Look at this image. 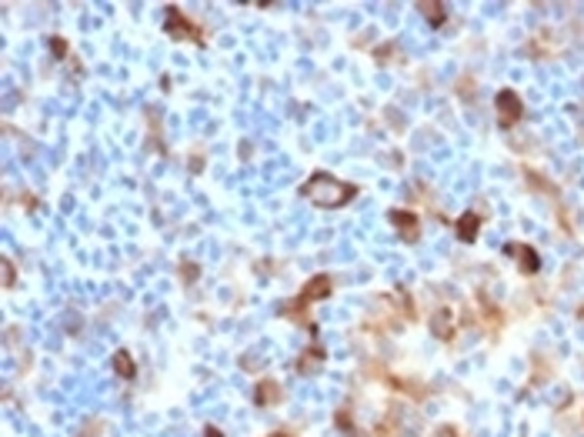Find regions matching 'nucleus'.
<instances>
[{"mask_svg":"<svg viewBox=\"0 0 584 437\" xmlns=\"http://www.w3.org/2000/svg\"><path fill=\"white\" fill-rule=\"evenodd\" d=\"M14 281H17V270H14V264L3 257V287H10Z\"/></svg>","mask_w":584,"mask_h":437,"instance_id":"obj_13","label":"nucleus"},{"mask_svg":"<svg viewBox=\"0 0 584 437\" xmlns=\"http://www.w3.org/2000/svg\"><path fill=\"white\" fill-rule=\"evenodd\" d=\"M164 34L174 40H194V44H204V37H201V30L190 24L177 7H167V24H164Z\"/></svg>","mask_w":584,"mask_h":437,"instance_id":"obj_3","label":"nucleus"},{"mask_svg":"<svg viewBox=\"0 0 584 437\" xmlns=\"http://www.w3.org/2000/svg\"><path fill=\"white\" fill-rule=\"evenodd\" d=\"M494 104H498V120H501V127H514V124L524 117V104H521V97L514 94V91H508V87L498 94Z\"/></svg>","mask_w":584,"mask_h":437,"instance_id":"obj_4","label":"nucleus"},{"mask_svg":"<svg viewBox=\"0 0 584 437\" xmlns=\"http://www.w3.org/2000/svg\"><path fill=\"white\" fill-rule=\"evenodd\" d=\"M204 437H224V434H221L217 427H208V431H204Z\"/></svg>","mask_w":584,"mask_h":437,"instance_id":"obj_15","label":"nucleus"},{"mask_svg":"<svg viewBox=\"0 0 584 437\" xmlns=\"http://www.w3.org/2000/svg\"><path fill=\"white\" fill-rule=\"evenodd\" d=\"M301 197H307L314 207L338 210L358 197V187H354V184H344V180L331 177V174H314V177H307L301 184Z\"/></svg>","mask_w":584,"mask_h":437,"instance_id":"obj_1","label":"nucleus"},{"mask_svg":"<svg viewBox=\"0 0 584 437\" xmlns=\"http://www.w3.org/2000/svg\"><path fill=\"white\" fill-rule=\"evenodd\" d=\"M254 400H257V404H277V400H281V384H277V380H261V384H257V394H254Z\"/></svg>","mask_w":584,"mask_h":437,"instance_id":"obj_8","label":"nucleus"},{"mask_svg":"<svg viewBox=\"0 0 584 437\" xmlns=\"http://www.w3.org/2000/svg\"><path fill=\"white\" fill-rule=\"evenodd\" d=\"M431 327H434V334H437L441 341H448V337L454 334V331H451V327H454L451 310H448V307H441V310H437V314L431 317Z\"/></svg>","mask_w":584,"mask_h":437,"instance_id":"obj_9","label":"nucleus"},{"mask_svg":"<svg viewBox=\"0 0 584 437\" xmlns=\"http://www.w3.org/2000/svg\"><path fill=\"white\" fill-rule=\"evenodd\" d=\"M477 230H481V217L468 210V214H461V221H457V237L464 241V244H474L477 241Z\"/></svg>","mask_w":584,"mask_h":437,"instance_id":"obj_7","label":"nucleus"},{"mask_svg":"<svg viewBox=\"0 0 584 437\" xmlns=\"http://www.w3.org/2000/svg\"><path fill=\"white\" fill-rule=\"evenodd\" d=\"M271 437H287V434H284V431H274V434H271Z\"/></svg>","mask_w":584,"mask_h":437,"instance_id":"obj_16","label":"nucleus"},{"mask_svg":"<svg viewBox=\"0 0 584 437\" xmlns=\"http://www.w3.org/2000/svg\"><path fill=\"white\" fill-rule=\"evenodd\" d=\"M508 254L518 261V267H521V274H538V267H541V257L534 254V248H528V244H508Z\"/></svg>","mask_w":584,"mask_h":437,"instance_id":"obj_6","label":"nucleus"},{"mask_svg":"<svg viewBox=\"0 0 584 437\" xmlns=\"http://www.w3.org/2000/svg\"><path fill=\"white\" fill-rule=\"evenodd\" d=\"M417 10L431 20L434 27H441V24L448 20V14H444V3H441V0H421V3H417Z\"/></svg>","mask_w":584,"mask_h":437,"instance_id":"obj_10","label":"nucleus"},{"mask_svg":"<svg viewBox=\"0 0 584 437\" xmlns=\"http://www.w3.org/2000/svg\"><path fill=\"white\" fill-rule=\"evenodd\" d=\"M391 224H394L397 237L408 241V244H414L417 237H421V221H417V214H411V210H391Z\"/></svg>","mask_w":584,"mask_h":437,"instance_id":"obj_5","label":"nucleus"},{"mask_svg":"<svg viewBox=\"0 0 584 437\" xmlns=\"http://www.w3.org/2000/svg\"><path fill=\"white\" fill-rule=\"evenodd\" d=\"M327 294H331V277H327V274H318V277H311V281L304 284V290L291 301V307H284V314H301V310H307L314 301H324Z\"/></svg>","mask_w":584,"mask_h":437,"instance_id":"obj_2","label":"nucleus"},{"mask_svg":"<svg viewBox=\"0 0 584 437\" xmlns=\"http://www.w3.org/2000/svg\"><path fill=\"white\" fill-rule=\"evenodd\" d=\"M320 361H324V351H320V347H307V351H304V361H298V371H301V374H314V367H320Z\"/></svg>","mask_w":584,"mask_h":437,"instance_id":"obj_12","label":"nucleus"},{"mask_svg":"<svg viewBox=\"0 0 584 437\" xmlns=\"http://www.w3.org/2000/svg\"><path fill=\"white\" fill-rule=\"evenodd\" d=\"M113 371H117V378L131 380L134 374H137V364H134V357L127 351H117V354H113Z\"/></svg>","mask_w":584,"mask_h":437,"instance_id":"obj_11","label":"nucleus"},{"mask_svg":"<svg viewBox=\"0 0 584 437\" xmlns=\"http://www.w3.org/2000/svg\"><path fill=\"white\" fill-rule=\"evenodd\" d=\"M54 54H57V57H64V54H67V44H64V40H54Z\"/></svg>","mask_w":584,"mask_h":437,"instance_id":"obj_14","label":"nucleus"}]
</instances>
